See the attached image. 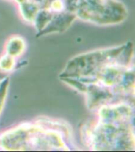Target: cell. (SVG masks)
I'll return each mask as SVG.
<instances>
[{
	"mask_svg": "<svg viewBox=\"0 0 135 152\" xmlns=\"http://www.w3.org/2000/svg\"><path fill=\"white\" fill-rule=\"evenodd\" d=\"M57 132L43 131L35 125H21L2 135L0 144L7 150H70Z\"/></svg>",
	"mask_w": 135,
	"mask_h": 152,
	"instance_id": "1",
	"label": "cell"
},
{
	"mask_svg": "<svg viewBox=\"0 0 135 152\" xmlns=\"http://www.w3.org/2000/svg\"><path fill=\"white\" fill-rule=\"evenodd\" d=\"M66 10L81 20L96 25H114L123 21L128 11L119 0H65Z\"/></svg>",
	"mask_w": 135,
	"mask_h": 152,
	"instance_id": "2",
	"label": "cell"
},
{
	"mask_svg": "<svg viewBox=\"0 0 135 152\" xmlns=\"http://www.w3.org/2000/svg\"><path fill=\"white\" fill-rule=\"evenodd\" d=\"M76 18L77 17L75 16V14L67 10L60 13L54 14L52 19L44 29L39 32V35L42 36L54 32H64L67 28L70 26Z\"/></svg>",
	"mask_w": 135,
	"mask_h": 152,
	"instance_id": "3",
	"label": "cell"
},
{
	"mask_svg": "<svg viewBox=\"0 0 135 152\" xmlns=\"http://www.w3.org/2000/svg\"><path fill=\"white\" fill-rule=\"evenodd\" d=\"M5 50L7 55L14 58L20 57L26 50V43L22 37L14 36L7 40Z\"/></svg>",
	"mask_w": 135,
	"mask_h": 152,
	"instance_id": "4",
	"label": "cell"
},
{
	"mask_svg": "<svg viewBox=\"0 0 135 152\" xmlns=\"http://www.w3.org/2000/svg\"><path fill=\"white\" fill-rule=\"evenodd\" d=\"M16 65L15 58L9 55H6L0 58V71L2 72H10L14 70Z\"/></svg>",
	"mask_w": 135,
	"mask_h": 152,
	"instance_id": "5",
	"label": "cell"
},
{
	"mask_svg": "<svg viewBox=\"0 0 135 152\" xmlns=\"http://www.w3.org/2000/svg\"><path fill=\"white\" fill-rule=\"evenodd\" d=\"M9 84V80L8 78H6L2 80L1 84H0V114L2 111V108H3V105H4L5 99L7 97V86Z\"/></svg>",
	"mask_w": 135,
	"mask_h": 152,
	"instance_id": "6",
	"label": "cell"
}]
</instances>
